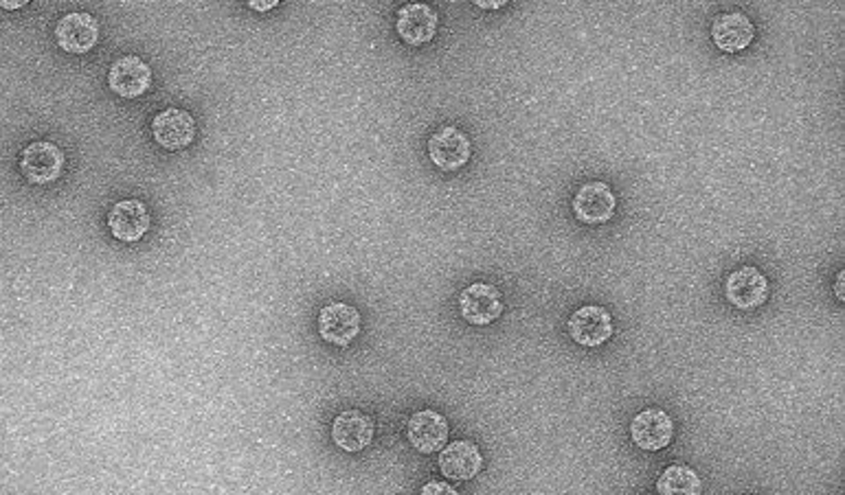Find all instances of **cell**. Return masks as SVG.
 Wrapping results in <instances>:
<instances>
[{
	"label": "cell",
	"mask_w": 845,
	"mask_h": 495,
	"mask_svg": "<svg viewBox=\"0 0 845 495\" xmlns=\"http://www.w3.org/2000/svg\"><path fill=\"white\" fill-rule=\"evenodd\" d=\"M843 283H845V272H838L836 275V285H834L838 301H843Z\"/></svg>",
	"instance_id": "22"
},
{
	"label": "cell",
	"mask_w": 845,
	"mask_h": 495,
	"mask_svg": "<svg viewBox=\"0 0 845 495\" xmlns=\"http://www.w3.org/2000/svg\"><path fill=\"white\" fill-rule=\"evenodd\" d=\"M396 29H398V36L407 45L422 47L435 38V34L439 29V16L431 5L411 3L398 12Z\"/></svg>",
	"instance_id": "14"
},
{
	"label": "cell",
	"mask_w": 845,
	"mask_h": 495,
	"mask_svg": "<svg viewBox=\"0 0 845 495\" xmlns=\"http://www.w3.org/2000/svg\"><path fill=\"white\" fill-rule=\"evenodd\" d=\"M319 333L327 344L347 346L360 333V314L349 303H330L319 314Z\"/></svg>",
	"instance_id": "8"
},
{
	"label": "cell",
	"mask_w": 845,
	"mask_h": 495,
	"mask_svg": "<svg viewBox=\"0 0 845 495\" xmlns=\"http://www.w3.org/2000/svg\"><path fill=\"white\" fill-rule=\"evenodd\" d=\"M420 495H459L457 488L448 482H442V480H431L422 486Z\"/></svg>",
	"instance_id": "19"
},
{
	"label": "cell",
	"mask_w": 845,
	"mask_h": 495,
	"mask_svg": "<svg viewBox=\"0 0 845 495\" xmlns=\"http://www.w3.org/2000/svg\"><path fill=\"white\" fill-rule=\"evenodd\" d=\"M62 169L64 152L49 141H36L21 154V172L32 185H49L62 176Z\"/></svg>",
	"instance_id": "5"
},
{
	"label": "cell",
	"mask_w": 845,
	"mask_h": 495,
	"mask_svg": "<svg viewBox=\"0 0 845 495\" xmlns=\"http://www.w3.org/2000/svg\"><path fill=\"white\" fill-rule=\"evenodd\" d=\"M407 439L418 452L435 454L448 441V421L435 410H420L407 423Z\"/></svg>",
	"instance_id": "15"
},
{
	"label": "cell",
	"mask_w": 845,
	"mask_h": 495,
	"mask_svg": "<svg viewBox=\"0 0 845 495\" xmlns=\"http://www.w3.org/2000/svg\"><path fill=\"white\" fill-rule=\"evenodd\" d=\"M724 296L738 309H756L767 303L769 299V281L767 277L754 268L745 266L730 275L728 283H724Z\"/></svg>",
	"instance_id": "7"
},
{
	"label": "cell",
	"mask_w": 845,
	"mask_h": 495,
	"mask_svg": "<svg viewBox=\"0 0 845 495\" xmlns=\"http://www.w3.org/2000/svg\"><path fill=\"white\" fill-rule=\"evenodd\" d=\"M756 38V27L745 14H722L711 25V40L724 53L745 51Z\"/></svg>",
	"instance_id": "16"
},
{
	"label": "cell",
	"mask_w": 845,
	"mask_h": 495,
	"mask_svg": "<svg viewBox=\"0 0 845 495\" xmlns=\"http://www.w3.org/2000/svg\"><path fill=\"white\" fill-rule=\"evenodd\" d=\"M152 137L167 152H181L196 139V120L187 110L167 107L152 120Z\"/></svg>",
	"instance_id": "3"
},
{
	"label": "cell",
	"mask_w": 845,
	"mask_h": 495,
	"mask_svg": "<svg viewBox=\"0 0 845 495\" xmlns=\"http://www.w3.org/2000/svg\"><path fill=\"white\" fill-rule=\"evenodd\" d=\"M483 467V456L472 441H455L439 454V471L450 480H472Z\"/></svg>",
	"instance_id": "17"
},
{
	"label": "cell",
	"mask_w": 845,
	"mask_h": 495,
	"mask_svg": "<svg viewBox=\"0 0 845 495\" xmlns=\"http://www.w3.org/2000/svg\"><path fill=\"white\" fill-rule=\"evenodd\" d=\"M23 5H27V0H18V3H5V0H0V8L3 10H21Z\"/></svg>",
	"instance_id": "23"
},
{
	"label": "cell",
	"mask_w": 845,
	"mask_h": 495,
	"mask_svg": "<svg viewBox=\"0 0 845 495\" xmlns=\"http://www.w3.org/2000/svg\"><path fill=\"white\" fill-rule=\"evenodd\" d=\"M659 495H700L703 480L687 465H670L657 480Z\"/></svg>",
	"instance_id": "18"
},
{
	"label": "cell",
	"mask_w": 845,
	"mask_h": 495,
	"mask_svg": "<svg viewBox=\"0 0 845 495\" xmlns=\"http://www.w3.org/2000/svg\"><path fill=\"white\" fill-rule=\"evenodd\" d=\"M275 5H277V0H269V3H249V8L256 10V12H269V10H273Z\"/></svg>",
	"instance_id": "21"
},
{
	"label": "cell",
	"mask_w": 845,
	"mask_h": 495,
	"mask_svg": "<svg viewBox=\"0 0 845 495\" xmlns=\"http://www.w3.org/2000/svg\"><path fill=\"white\" fill-rule=\"evenodd\" d=\"M474 5H479L481 10H501L504 5H508V0H497V3H486V0H476Z\"/></svg>",
	"instance_id": "20"
},
{
	"label": "cell",
	"mask_w": 845,
	"mask_h": 495,
	"mask_svg": "<svg viewBox=\"0 0 845 495\" xmlns=\"http://www.w3.org/2000/svg\"><path fill=\"white\" fill-rule=\"evenodd\" d=\"M459 314L468 325L486 327L501 318L504 301L495 285L472 283L459 294Z\"/></svg>",
	"instance_id": "2"
},
{
	"label": "cell",
	"mask_w": 845,
	"mask_h": 495,
	"mask_svg": "<svg viewBox=\"0 0 845 495\" xmlns=\"http://www.w3.org/2000/svg\"><path fill=\"white\" fill-rule=\"evenodd\" d=\"M152 84V68L137 55L119 58L108 71V86L124 99H137L148 92Z\"/></svg>",
	"instance_id": "6"
},
{
	"label": "cell",
	"mask_w": 845,
	"mask_h": 495,
	"mask_svg": "<svg viewBox=\"0 0 845 495\" xmlns=\"http://www.w3.org/2000/svg\"><path fill=\"white\" fill-rule=\"evenodd\" d=\"M374 419L360 410H345L332 423V441L349 454L368 449L374 441Z\"/></svg>",
	"instance_id": "11"
},
{
	"label": "cell",
	"mask_w": 845,
	"mask_h": 495,
	"mask_svg": "<svg viewBox=\"0 0 845 495\" xmlns=\"http://www.w3.org/2000/svg\"><path fill=\"white\" fill-rule=\"evenodd\" d=\"M108 228L119 241H139L150 230V213L141 200H121L108 213Z\"/></svg>",
	"instance_id": "13"
},
{
	"label": "cell",
	"mask_w": 845,
	"mask_h": 495,
	"mask_svg": "<svg viewBox=\"0 0 845 495\" xmlns=\"http://www.w3.org/2000/svg\"><path fill=\"white\" fill-rule=\"evenodd\" d=\"M618 208V198L609 185L586 182L577 189L573 198V213L582 224H607L613 219Z\"/></svg>",
	"instance_id": "4"
},
{
	"label": "cell",
	"mask_w": 845,
	"mask_h": 495,
	"mask_svg": "<svg viewBox=\"0 0 845 495\" xmlns=\"http://www.w3.org/2000/svg\"><path fill=\"white\" fill-rule=\"evenodd\" d=\"M58 47L73 55L88 53L99 40V23L84 12L66 14L55 27Z\"/></svg>",
	"instance_id": "12"
},
{
	"label": "cell",
	"mask_w": 845,
	"mask_h": 495,
	"mask_svg": "<svg viewBox=\"0 0 845 495\" xmlns=\"http://www.w3.org/2000/svg\"><path fill=\"white\" fill-rule=\"evenodd\" d=\"M674 423L661 408H646L631 423V439L644 452H659L672 443Z\"/></svg>",
	"instance_id": "9"
},
{
	"label": "cell",
	"mask_w": 845,
	"mask_h": 495,
	"mask_svg": "<svg viewBox=\"0 0 845 495\" xmlns=\"http://www.w3.org/2000/svg\"><path fill=\"white\" fill-rule=\"evenodd\" d=\"M616 333L613 316L609 309H604L599 305H584L577 312L571 314L569 318V335L573 342L586 348L601 346L604 342H609Z\"/></svg>",
	"instance_id": "1"
},
{
	"label": "cell",
	"mask_w": 845,
	"mask_h": 495,
	"mask_svg": "<svg viewBox=\"0 0 845 495\" xmlns=\"http://www.w3.org/2000/svg\"><path fill=\"white\" fill-rule=\"evenodd\" d=\"M472 148L468 137L457 128H439L428 139V156L442 172H457L470 161Z\"/></svg>",
	"instance_id": "10"
}]
</instances>
